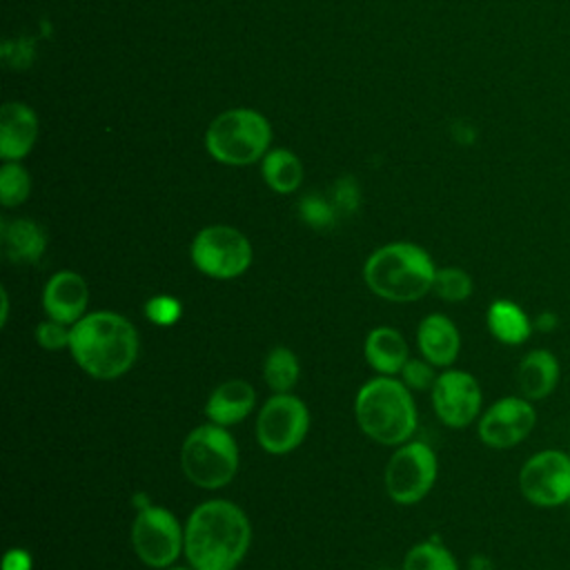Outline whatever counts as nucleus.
I'll return each instance as SVG.
<instances>
[{"label":"nucleus","mask_w":570,"mask_h":570,"mask_svg":"<svg viewBox=\"0 0 570 570\" xmlns=\"http://www.w3.org/2000/svg\"><path fill=\"white\" fill-rule=\"evenodd\" d=\"M249 541L247 514L225 499L200 503L185 523V554L194 570H236Z\"/></svg>","instance_id":"f257e3e1"},{"label":"nucleus","mask_w":570,"mask_h":570,"mask_svg":"<svg viewBox=\"0 0 570 570\" xmlns=\"http://www.w3.org/2000/svg\"><path fill=\"white\" fill-rule=\"evenodd\" d=\"M69 352L89 376L118 379L138 358V332L116 312H91L71 325Z\"/></svg>","instance_id":"f03ea898"},{"label":"nucleus","mask_w":570,"mask_h":570,"mask_svg":"<svg viewBox=\"0 0 570 570\" xmlns=\"http://www.w3.org/2000/svg\"><path fill=\"white\" fill-rule=\"evenodd\" d=\"M434 274L436 267L430 254L414 243H390L376 249L363 267L367 287L394 303L423 298L434 285Z\"/></svg>","instance_id":"7ed1b4c3"},{"label":"nucleus","mask_w":570,"mask_h":570,"mask_svg":"<svg viewBox=\"0 0 570 570\" xmlns=\"http://www.w3.org/2000/svg\"><path fill=\"white\" fill-rule=\"evenodd\" d=\"M361 430L383 445H403L416 430V407L410 387L392 376L367 381L354 401Z\"/></svg>","instance_id":"20e7f679"},{"label":"nucleus","mask_w":570,"mask_h":570,"mask_svg":"<svg viewBox=\"0 0 570 570\" xmlns=\"http://www.w3.org/2000/svg\"><path fill=\"white\" fill-rule=\"evenodd\" d=\"M180 468L198 488H223L238 470V445L223 425H198L183 443Z\"/></svg>","instance_id":"39448f33"},{"label":"nucleus","mask_w":570,"mask_h":570,"mask_svg":"<svg viewBox=\"0 0 570 570\" xmlns=\"http://www.w3.org/2000/svg\"><path fill=\"white\" fill-rule=\"evenodd\" d=\"M269 138V122L258 111L229 109L214 118L205 145L218 163L249 165L267 151Z\"/></svg>","instance_id":"423d86ee"},{"label":"nucleus","mask_w":570,"mask_h":570,"mask_svg":"<svg viewBox=\"0 0 570 570\" xmlns=\"http://www.w3.org/2000/svg\"><path fill=\"white\" fill-rule=\"evenodd\" d=\"M191 263L212 278H236L252 265V245L238 229L212 225L191 240Z\"/></svg>","instance_id":"0eeeda50"},{"label":"nucleus","mask_w":570,"mask_h":570,"mask_svg":"<svg viewBox=\"0 0 570 570\" xmlns=\"http://www.w3.org/2000/svg\"><path fill=\"white\" fill-rule=\"evenodd\" d=\"M131 543L145 566L169 568L185 550V530L167 508L147 505L136 512Z\"/></svg>","instance_id":"6e6552de"},{"label":"nucleus","mask_w":570,"mask_h":570,"mask_svg":"<svg viewBox=\"0 0 570 570\" xmlns=\"http://www.w3.org/2000/svg\"><path fill=\"white\" fill-rule=\"evenodd\" d=\"M436 481V456L423 441H405L385 465V490L392 501H421Z\"/></svg>","instance_id":"1a4fd4ad"},{"label":"nucleus","mask_w":570,"mask_h":570,"mask_svg":"<svg viewBox=\"0 0 570 570\" xmlns=\"http://www.w3.org/2000/svg\"><path fill=\"white\" fill-rule=\"evenodd\" d=\"M309 428V412L298 396L274 394L256 419V439L269 454H287L296 450Z\"/></svg>","instance_id":"9d476101"},{"label":"nucleus","mask_w":570,"mask_h":570,"mask_svg":"<svg viewBox=\"0 0 570 570\" xmlns=\"http://www.w3.org/2000/svg\"><path fill=\"white\" fill-rule=\"evenodd\" d=\"M521 494L539 508H557L570 501V454L543 450L532 454L519 472Z\"/></svg>","instance_id":"9b49d317"},{"label":"nucleus","mask_w":570,"mask_h":570,"mask_svg":"<svg viewBox=\"0 0 570 570\" xmlns=\"http://www.w3.org/2000/svg\"><path fill=\"white\" fill-rule=\"evenodd\" d=\"M432 405L436 416L450 428L470 425L481 410L479 381L463 370H448L432 385Z\"/></svg>","instance_id":"f8f14e48"},{"label":"nucleus","mask_w":570,"mask_h":570,"mask_svg":"<svg viewBox=\"0 0 570 570\" xmlns=\"http://www.w3.org/2000/svg\"><path fill=\"white\" fill-rule=\"evenodd\" d=\"M534 421L537 412L525 396H503L483 412L479 436L490 448H512L532 432Z\"/></svg>","instance_id":"ddd939ff"},{"label":"nucleus","mask_w":570,"mask_h":570,"mask_svg":"<svg viewBox=\"0 0 570 570\" xmlns=\"http://www.w3.org/2000/svg\"><path fill=\"white\" fill-rule=\"evenodd\" d=\"M89 303V287L85 278L71 269H62L53 274L42 292V307L49 318L73 325L78 323Z\"/></svg>","instance_id":"4468645a"},{"label":"nucleus","mask_w":570,"mask_h":570,"mask_svg":"<svg viewBox=\"0 0 570 570\" xmlns=\"http://www.w3.org/2000/svg\"><path fill=\"white\" fill-rule=\"evenodd\" d=\"M38 136V118L22 102H7L0 114V156L18 160L29 154Z\"/></svg>","instance_id":"2eb2a0df"},{"label":"nucleus","mask_w":570,"mask_h":570,"mask_svg":"<svg viewBox=\"0 0 570 570\" xmlns=\"http://www.w3.org/2000/svg\"><path fill=\"white\" fill-rule=\"evenodd\" d=\"M419 350L428 363L434 367H445L452 365L459 356L461 347V336L456 325L443 316V314H430L421 321L419 332H416Z\"/></svg>","instance_id":"dca6fc26"},{"label":"nucleus","mask_w":570,"mask_h":570,"mask_svg":"<svg viewBox=\"0 0 570 570\" xmlns=\"http://www.w3.org/2000/svg\"><path fill=\"white\" fill-rule=\"evenodd\" d=\"M256 394L254 387L240 379H232L220 383L207 399L205 414L216 425H236L240 423L254 407Z\"/></svg>","instance_id":"f3484780"},{"label":"nucleus","mask_w":570,"mask_h":570,"mask_svg":"<svg viewBox=\"0 0 570 570\" xmlns=\"http://www.w3.org/2000/svg\"><path fill=\"white\" fill-rule=\"evenodd\" d=\"M0 238H2V254L16 265L38 263L47 249L45 229L29 218L4 220L0 225Z\"/></svg>","instance_id":"a211bd4d"},{"label":"nucleus","mask_w":570,"mask_h":570,"mask_svg":"<svg viewBox=\"0 0 570 570\" xmlns=\"http://www.w3.org/2000/svg\"><path fill=\"white\" fill-rule=\"evenodd\" d=\"M559 381V361L548 350L528 352L517 370V383L528 401L546 399Z\"/></svg>","instance_id":"6ab92c4d"},{"label":"nucleus","mask_w":570,"mask_h":570,"mask_svg":"<svg viewBox=\"0 0 570 570\" xmlns=\"http://www.w3.org/2000/svg\"><path fill=\"white\" fill-rule=\"evenodd\" d=\"M365 358L370 367H374L383 376L401 374L403 365L410 358L407 343L403 334L394 327H374L365 338Z\"/></svg>","instance_id":"aec40b11"},{"label":"nucleus","mask_w":570,"mask_h":570,"mask_svg":"<svg viewBox=\"0 0 570 570\" xmlns=\"http://www.w3.org/2000/svg\"><path fill=\"white\" fill-rule=\"evenodd\" d=\"M488 330L497 341L519 345L530 338L534 325L517 303L501 298L488 307Z\"/></svg>","instance_id":"412c9836"},{"label":"nucleus","mask_w":570,"mask_h":570,"mask_svg":"<svg viewBox=\"0 0 570 570\" xmlns=\"http://www.w3.org/2000/svg\"><path fill=\"white\" fill-rule=\"evenodd\" d=\"M263 178L274 191L289 194L303 180V165L292 151L274 149L263 158Z\"/></svg>","instance_id":"4be33fe9"},{"label":"nucleus","mask_w":570,"mask_h":570,"mask_svg":"<svg viewBox=\"0 0 570 570\" xmlns=\"http://www.w3.org/2000/svg\"><path fill=\"white\" fill-rule=\"evenodd\" d=\"M301 367H298V358L289 347H274L263 365V376L267 381V385L276 392V394H285L289 392L296 381H298Z\"/></svg>","instance_id":"5701e85b"},{"label":"nucleus","mask_w":570,"mask_h":570,"mask_svg":"<svg viewBox=\"0 0 570 570\" xmlns=\"http://www.w3.org/2000/svg\"><path fill=\"white\" fill-rule=\"evenodd\" d=\"M403 570H459L452 552L436 539L421 541L403 559Z\"/></svg>","instance_id":"b1692460"},{"label":"nucleus","mask_w":570,"mask_h":570,"mask_svg":"<svg viewBox=\"0 0 570 570\" xmlns=\"http://www.w3.org/2000/svg\"><path fill=\"white\" fill-rule=\"evenodd\" d=\"M29 174L18 163H7L0 169V200L4 207H16L29 196Z\"/></svg>","instance_id":"393cba45"},{"label":"nucleus","mask_w":570,"mask_h":570,"mask_svg":"<svg viewBox=\"0 0 570 570\" xmlns=\"http://www.w3.org/2000/svg\"><path fill=\"white\" fill-rule=\"evenodd\" d=\"M432 289L443 301L459 303V301H465L472 294V278H470L468 272H463L459 267H443V269H436Z\"/></svg>","instance_id":"a878e982"},{"label":"nucleus","mask_w":570,"mask_h":570,"mask_svg":"<svg viewBox=\"0 0 570 570\" xmlns=\"http://www.w3.org/2000/svg\"><path fill=\"white\" fill-rule=\"evenodd\" d=\"M336 214L332 200L318 194H307L298 200V216L314 229H330L336 223Z\"/></svg>","instance_id":"bb28decb"},{"label":"nucleus","mask_w":570,"mask_h":570,"mask_svg":"<svg viewBox=\"0 0 570 570\" xmlns=\"http://www.w3.org/2000/svg\"><path fill=\"white\" fill-rule=\"evenodd\" d=\"M145 314L154 325H174L180 318V303L174 296L158 294L145 303Z\"/></svg>","instance_id":"cd10ccee"},{"label":"nucleus","mask_w":570,"mask_h":570,"mask_svg":"<svg viewBox=\"0 0 570 570\" xmlns=\"http://www.w3.org/2000/svg\"><path fill=\"white\" fill-rule=\"evenodd\" d=\"M69 338H71V327H67L65 323H58L53 318L49 321H42L38 327H36V341L49 350V352H56V350H69Z\"/></svg>","instance_id":"c85d7f7f"},{"label":"nucleus","mask_w":570,"mask_h":570,"mask_svg":"<svg viewBox=\"0 0 570 570\" xmlns=\"http://www.w3.org/2000/svg\"><path fill=\"white\" fill-rule=\"evenodd\" d=\"M432 363L419 361V358H407V363L401 370V379L410 390H432L436 376L432 372Z\"/></svg>","instance_id":"c756f323"},{"label":"nucleus","mask_w":570,"mask_h":570,"mask_svg":"<svg viewBox=\"0 0 570 570\" xmlns=\"http://www.w3.org/2000/svg\"><path fill=\"white\" fill-rule=\"evenodd\" d=\"M332 205L336 207L338 214H352L358 207V185L345 176L334 185L332 194Z\"/></svg>","instance_id":"7c9ffc66"},{"label":"nucleus","mask_w":570,"mask_h":570,"mask_svg":"<svg viewBox=\"0 0 570 570\" xmlns=\"http://www.w3.org/2000/svg\"><path fill=\"white\" fill-rule=\"evenodd\" d=\"M2 570H31V554L22 548H11L2 559Z\"/></svg>","instance_id":"2f4dec72"},{"label":"nucleus","mask_w":570,"mask_h":570,"mask_svg":"<svg viewBox=\"0 0 570 570\" xmlns=\"http://www.w3.org/2000/svg\"><path fill=\"white\" fill-rule=\"evenodd\" d=\"M534 330L539 332H552L559 325V316L554 312H541L534 321H532Z\"/></svg>","instance_id":"473e14b6"},{"label":"nucleus","mask_w":570,"mask_h":570,"mask_svg":"<svg viewBox=\"0 0 570 570\" xmlns=\"http://www.w3.org/2000/svg\"><path fill=\"white\" fill-rule=\"evenodd\" d=\"M470 570H494V566L485 554H474L470 559Z\"/></svg>","instance_id":"72a5a7b5"},{"label":"nucleus","mask_w":570,"mask_h":570,"mask_svg":"<svg viewBox=\"0 0 570 570\" xmlns=\"http://www.w3.org/2000/svg\"><path fill=\"white\" fill-rule=\"evenodd\" d=\"M0 298H2V312H0V321L2 325L7 323V314H9V296H7V289L0 292Z\"/></svg>","instance_id":"f704fd0d"},{"label":"nucleus","mask_w":570,"mask_h":570,"mask_svg":"<svg viewBox=\"0 0 570 570\" xmlns=\"http://www.w3.org/2000/svg\"><path fill=\"white\" fill-rule=\"evenodd\" d=\"M169 570H189V568H169ZM194 570V568H191Z\"/></svg>","instance_id":"c9c22d12"},{"label":"nucleus","mask_w":570,"mask_h":570,"mask_svg":"<svg viewBox=\"0 0 570 570\" xmlns=\"http://www.w3.org/2000/svg\"><path fill=\"white\" fill-rule=\"evenodd\" d=\"M568 503H570V501H568Z\"/></svg>","instance_id":"e433bc0d"}]
</instances>
